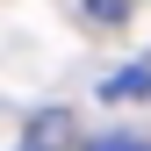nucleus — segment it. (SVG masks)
<instances>
[{
  "mask_svg": "<svg viewBox=\"0 0 151 151\" xmlns=\"http://www.w3.org/2000/svg\"><path fill=\"white\" fill-rule=\"evenodd\" d=\"M101 93H108V101H144V93H151V65H122Z\"/></svg>",
  "mask_w": 151,
  "mask_h": 151,
  "instance_id": "obj_1",
  "label": "nucleus"
},
{
  "mask_svg": "<svg viewBox=\"0 0 151 151\" xmlns=\"http://www.w3.org/2000/svg\"><path fill=\"white\" fill-rule=\"evenodd\" d=\"M65 137H72V115L50 108V115H36V129H29V151H58Z\"/></svg>",
  "mask_w": 151,
  "mask_h": 151,
  "instance_id": "obj_2",
  "label": "nucleus"
},
{
  "mask_svg": "<svg viewBox=\"0 0 151 151\" xmlns=\"http://www.w3.org/2000/svg\"><path fill=\"white\" fill-rule=\"evenodd\" d=\"M93 151H151V144H137V137H101Z\"/></svg>",
  "mask_w": 151,
  "mask_h": 151,
  "instance_id": "obj_4",
  "label": "nucleus"
},
{
  "mask_svg": "<svg viewBox=\"0 0 151 151\" xmlns=\"http://www.w3.org/2000/svg\"><path fill=\"white\" fill-rule=\"evenodd\" d=\"M86 7L101 14V22H122V14H129V0H86Z\"/></svg>",
  "mask_w": 151,
  "mask_h": 151,
  "instance_id": "obj_3",
  "label": "nucleus"
}]
</instances>
